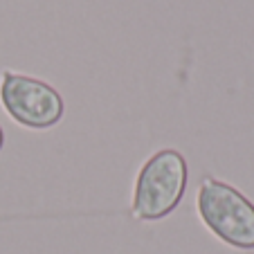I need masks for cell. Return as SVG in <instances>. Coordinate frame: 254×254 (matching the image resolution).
I'll use <instances>...</instances> for the list:
<instances>
[{"label":"cell","mask_w":254,"mask_h":254,"mask_svg":"<svg viewBox=\"0 0 254 254\" xmlns=\"http://www.w3.org/2000/svg\"><path fill=\"white\" fill-rule=\"evenodd\" d=\"M187 160L176 149H162L151 155L135 180L133 216L139 221H160L169 216L187 189Z\"/></svg>","instance_id":"1"},{"label":"cell","mask_w":254,"mask_h":254,"mask_svg":"<svg viewBox=\"0 0 254 254\" xmlns=\"http://www.w3.org/2000/svg\"><path fill=\"white\" fill-rule=\"evenodd\" d=\"M198 214L227 245L254 250V205L232 185L205 178L198 189Z\"/></svg>","instance_id":"2"},{"label":"cell","mask_w":254,"mask_h":254,"mask_svg":"<svg viewBox=\"0 0 254 254\" xmlns=\"http://www.w3.org/2000/svg\"><path fill=\"white\" fill-rule=\"evenodd\" d=\"M0 101L7 115L27 128H52L63 117V97L41 79L7 70L0 81Z\"/></svg>","instance_id":"3"},{"label":"cell","mask_w":254,"mask_h":254,"mask_svg":"<svg viewBox=\"0 0 254 254\" xmlns=\"http://www.w3.org/2000/svg\"><path fill=\"white\" fill-rule=\"evenodd\" d=\"M2 144H5V133H2V126H0V149H2Z\"/></svg>","instance_id":"4"}]
</instances>
